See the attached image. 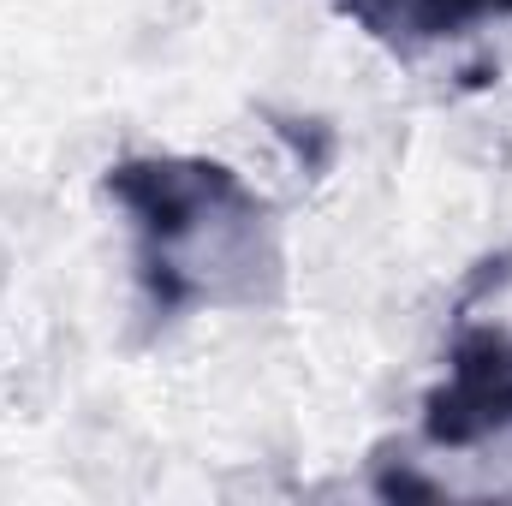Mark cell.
Segmentation results:
<instances>
[{
    "mask_svg": "<svg viewBox=\"0 0 512 506\" xmlns=\"http://www.w3.org/2000/svg\"><path fill=\"white\" fill-rule=\"evenodd\" d=\"M423 435L435 447H483L512 435V328L459 322L447 346V376L423 399Z\"/></svg>",
    "mask_w": 512,
    "mask_h": 506,
    "instance_id": "obj_2",
    "label": "cell"
},
{
    "mask_svg": "<svg viewBox=\"0 0 512 506\" xmlns=\"http://www.w3.org/2000/svg\"><path fill=\"white\" fill-rule=\"evenodd\" d=\"M346 24H358L376 48L411 60L441 42H459L483 24L512 18V0H334Z\"/></svg>",
    "mask_w": 512,
    "mask_h": 506,
    "instance_id": "obj_3",
    "label": "cell"
},
{
    "mask_svg": "<svg viewBox=\"0 0 512 506\" xmlns=\"http://www.w3.org/2000/svg\"><path fill=\"white\" fill-rule=\"evenodd\" d=\"M131 227V268L155 328L197 310H262L286 286L280 221L209 155H126L102 173Z\"/></svg>",
    "mask_w": 512,
    "mask_h": 506,
    "instance_id": "obj_1",
    "label": "cell"
}]
</instances>
